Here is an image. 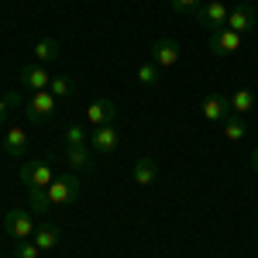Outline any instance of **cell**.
I'll return each mask as SVG.
<instances>
[{
  "instance_id": "obj_13",
  "label": "cell",
  "mask_w": 258,
  "mask_h": 258,
  "mask_svg": "<svg viewBox=\"0 0 258 258\" xmlns=\"http://www.w3.org/2000/svg\"><path fill=\"white\" fill-rule=\"evenodd\" d=\"M4 152H7L11 159H21V155L28 152V131H24V127H7V131H4Z\"/></svg>"
},
{
  "instance_id": "obj_19",
  "label": "cell",
  "mask_w": 258,
  "mask_h": 258,
  "mask_svg": "<svg viewBox=\"0 0 258 258\" xmlns=\"http://www.w3.org/2000/svg\"><path fill=\"white\" fill-rule=\"evenodd\" d=\"M258 97L251 90H234L231 93V114H248V110H255Z\"/></svg>"
},
{
  "instance_id": "obj_24",
  "label": "cell",
  "mask_w": 258,
  "mask_h": 258,
  "mask_svg": "<svg viewBox=\"0 0 258 258\" xmlns=\"http://www.w3.org/2000/svg\"><path fill=\"white\" fill-rule=\"evenodd\" d=\"M38 244H35V241H18V244H14V258H38Z\"/></svg>"
},
{
  "instance_id": "obj_20",
  "label": "cell",
  "mask_w": 258,
  "mask_h": 258,
  "mask_svg": "<svg viewBox=\"0 0 258 258\" xmlns=\"http://www.w3.org/2000/svg\"><path fill=\"white\" fill-rule=\"evenodd\" d=\"M135 80L141 83V86H159V66H155V62L148 59V62H138V66H135Z\"/></svg>"
},
{
  "instance_id": "obj_25",
  "label": "cell",
  "mask_w": 258,
  "mask_h": 258,
  "mask_svg": "<svg viewBox=\"0 0 258 258\" xmlns=\"http://www.w3.org/2000/svg\"><path fill=\"white\" fill-rule=\"evenodd\" d=\"M169 4H172L176 14H197V7H200V0H169Z\"/></svg>"
},
{
  "instance_id": "obj_6",
  "label": "cell",
  "mask_w": 258,
  "mask_h": 258,
  "mask_svg": "<svg viewBox=\"0 0 258 258\" xmlns=\"http://www.w3.org/2000/svg\"><path fill=\"white\" fill-rule=\"evenodd\" d=\"M120 145V131L114 124H103V127H93L90 131V148L97 152V155H114Z\"/></svg>"
},
{
  "instance_id": "obj_2",
  "label": "cell",
  "mask_w": 258,
  "mask_h": 258,
  "mask_svg": "<svg viewBox=\"0 0 258 258\" xmlns=\"http://www.w3.org/2000/svg\"><path fill=\"white\" fill-rule=\"evenodd\" d=\"M55 107H59V100L52 97L48 90H38V93H31V100L24 103V114L31 124H48V120L55 117Z\"/></svg>"
},
{
  "instance_id": "obj_15",
  "label": "cell",
  "mask_w": 258,
  "mask_h": 258,
  "mask_svg": "<svg viewBox=\"0 0 258 258\" xmlns=\"http://www.w3.org/2000/svg\"><path fill=\"white\" fill-rule=\"evenodd\" d=\"M31 52H35V62H38V66H48V62H59L62 59V45L55 38H38Z\"/></svg>"
},
{
  "instance_id": "obj_12",
  "label": "cell",
  "mask_w": 258,
  "mask_h": 258,
  "mask_svg": "<svg viewBox=\"0 0 258 258\" xmlns=\"http://www.w3.org/2000/svg\"><path fill=\"white\" fill-rule=\"evenodd\" d=\"M152 62H155L159 69H172V66L179 62V41L159 38L155 45H152Z\"/></svg>"
},
{
  "instance_id": "obj_3",
  "label": "cell",
  "mask_w": 258,
  "mask_h": 258,
  "mask_svg": "<svg viewBox=\"0 0 258 258\" xmlns=\"http://www.w3.org/2000/svg\"><path fill=\"white\" fill-rule=\"evenodd\" d=\"M35 217H31V210H11V214H4V231L11 234L14 241H31L35 238Z\"/></svg>"
},
{
  "instance_id": "obj_5",
  "label": "cell",
  "mask_w": 258,
  "mask_h": 258,
  "mask_svg": "<svg viewBox=\"0 0 258 258\" xmlns=\"http://www.w3.org/2000/svg\"><path fill=\"white\" fill-rule=\"evenodd\" d=\"M52 179H55V172H52V165H48V162L28 159L24 165H21V182H24V186H41V189H48V186H52Z\"/></svg>"
},
{
  "instance_id": "obj_22",
  "label": "cell",
  "mask_w": 258,
  "mask_h": 258,
  "mask_svg": "<svg viewBox=\"0 0 258 258\" xmlns=\"http://www.w3.org/2000/svg\"><path fill=\"white\" fill-rule=\"evenodd\" d=\"M62 138H66V145H90V131L83 124H69L62 131Z\"/></svg>"
},
{
  "instance_id": "obj_10",
  "label": "cell",
  "mask_w": 258,
  "mask_h": 258,
  "mask_svg": "<svg viewBox=\"0 0 258 258\" xmlns=\"http://www.w3.org/2000/svg\"><path fill=\"white\" fill-rule=\"evenodd\" d=\"M258 24V14L251 4H241V7H231V18H227V28L231 31H238V35H248V31H255Z\"/></svg>"
},
{
  "instance_id": "obj_7",
  "label": "cell",
  "mask_w": 258,
  "mask_h": 258,
  "mask_svg": "<svg viewBox=\"0 0 258 258\" xmlns=\"http://www.w3.org/2000/svg\"><path fill=\"white\" fill-rule=\"evenodd\" d=\"M241 41H244V35L231 31V28H220V31L210 35V52H214L217 59H227V55H234L241 48Z\"/></svg>"
},
{
  "instance_id": "obj_28",
  "label": "cell",
  "mask_w": 258,
  "mask_h": 258,
  "mask_svg": "<svg viewBox=\"0 0 258 258\" xmlns=\"http://www.w3.org/2000/svg\"><path fill=\"white\" fill-rule=\"evenodd\" d=\"M241 4H255V0H241Z\"/></svg>"
},
{
  "instance_id": "obj_16",
  "label": "cell",
  "mask_w": 258,
  "mask_h": 258,
  "mask_svg": "<svg viewBox=\"0 0 258 258\" xmlns=\"http://www.w3.org/2000/svg\"><path fill=\"white\" fill-rule=\"evenodd\" d=\"M31 241L38 244L41 251H52V248L62 241V231L55 227V224H38V227H35V238H31Z\"/></svg>"
},
{
  "instance_id": "obj_8",
  "label": "cell",
  "mask_w": 258,
  "mask_h": 258,
  "mask_svg": "<svg viewBox=\"0 0 258 258\" xmlns=\"http://www.w3.org/2000/svg\"><path fill=\"white\" fill-rule=\"evenodd\" d=\"M18 83L24 86V90L38 93V90H48V83H52V73H45V66L31 62V66H21V69H18Z\"/></svg>"
},
{
  "instance_id": "obj_23",
  "label": "cell",
  "mask_w": 258,
  "mask_h": 258,
  "mask_svg": "<svg viewBox=\"0 0 258 258\" xmlns=\"http://www.w3.org/2000/svg\"><path fill=\"white\" fill-rule=\"evenodd\" d=\"M48 93L55 100H66V97H73V83L66 80V76H52V83H48Z\"/></svg>"
},
{
  "instance_id": "obj_1",
  "label": "cell",
  "mask_w": 258,
  "mask_h": 258,
  "mask_svg": "<svg viewBox=\"0 0 258 258\" xmlns=\"http://www.w3.org/2000/svg\"><path fill=\"white\" fill-rule=\"evenodd\" d=\"M227 18H231V7L224 4V0H207V4H200L193 21H197L200 28H207L210 35L220 31V28H227Z\"/></svg>"
},
{
  "instance_id": "obj_27",
  "label": "cell",
  "mask_w": 258,
  "mask_h": 258,
  "mask_svg": "<svg viewBox=\"0 0 258 258\" xmlns=\"http://www.w3.org/2000/svg\"><path fill=\"white\" fill-rule=\"evenodd\" d=\"M251 169H255V172H258V148H255V152H251Z\"/></svg>"
},
{
  "instance_id": "obj_9",
  "label": "cell",
  "mask_w": 258,
  "mask_h": 258,
  "mask_svg": "<svg viewBox=\"0 0 258 258\" xmlns=\"http://www.w3.org/2000/svg\"><path fill=\"white\" fill-rule=\"evenodd\" d=\"M227 117H231V97H224V93H210V97L203 100V120H210V124H224Z\"/></svg>"
},
{
  "instance_id": "obj_18",
  "label": "cell",
  "mask_w": 258,
  "mask_h": 258,
  "mask_svg": "<svg viewBox=\"0 0 258 258\" xmlns=\"http://www.w3.org/2000/svg\"><path fill=\"white\" fill-rule=\"evenodd\" d=\"M28 210H31V214H48V210H55V207H52V200H48V193H45L41 186H28Z\"/></svg>"
},
{
  "instance_id": "obj_11",
  "label": "cell",
  "mask_w": 258,
  "mask_h": 258,
  "mask_svg": "<svg viewBox=\"0 0 258 258\" xmlns=\"http://www.w3.org/2000/svg\"><path fill=\"white\" fill-rule=\"evenodd\" d=\"M114 117H117V103H114V100H93V103L86 107V120H90V127L114 124Z\"/></svg>"
},
{
  "instance_id": "obj_21",
  "label": "cell",
  "mask_w": 258,
  "mask_h": 258,
  "mask_svg": "<svg viewBox=\"0 0 258 258\" xmlns=\"http://www.w3.org/2000/svg\"><path fill=\"white\" fill-rule=\"evenodd\" d=\"M220 127H224V138H227V141H241L244 135H248V124L241 120V114H231Z\"/></svg>"
},
{
  "instance_id": "obj_26",
  "label": "cell",
  "mask_w": 258,
  "mask_h": 258,
  "mask_svg": "<svg viewBox=\"0 0 258 258\" xmlns=\"http://www.w3.org/2000/svg\"><path fill=\"white\" fill-rule=\"evenodd\" d=\"M11 103H7V97H0V131H7V117H11Z\"/></svg>"
},
{
  "instance_id": "obj_14",
  "label": "cell",
  "mask_w": 258,
  "mask_h": 258,
  "mask_svg": "<svg viewBox=\"0 0 258 258\" xmlns=\"http://www.w3.org/2000/svg\"><path fill=\"white\" fill-rule=\"evenodd\" d=\"M66 165L69 169H93V148L90 145H66Z\"/></svg>"
},
{
  "instance_id": "obj_17",
  "label": "cell",
  "mask_w": 258,
  "mask_h": 258,
  "mask_svg": "<svg viewBox=\"0 0 258 258\" xmlns=\"http://www.w3.org/2000/svg\"><path fill=\"white\" fill-rule=\"evenodd\" d=\"M155 176H159V165H155V159H135V182L138 186H152L155 182Z\"/></svg>"
},
{
  "instance_id": "obj_4",
  "label": "cell",
  "mask_w": 258,
  "mask_h": 258,
  "mask_svg": "<svg viewBox=\"0 0 258 258\" xmlns=\"http://www.w3.org/2000/svg\"><path fill=\"white\" fill-rule=\"evenodd\" d=\"M80 189H83V182L76 176H59V179H52V186L45 193L52 200V207H66V203L80 200Z\"/></svg>"
}]
</instances>
